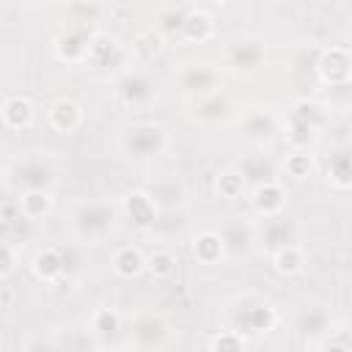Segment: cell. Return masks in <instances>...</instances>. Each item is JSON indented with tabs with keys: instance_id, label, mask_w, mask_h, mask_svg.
<instances>
[{
	"instance_id": "obj_6",
	"label": "cell",
	"mask_w": 352,
	"mask_h": 352,
	"mask_svg": "<svg viewBox=\"0 0 352 352\" xmlns=\"http://www.w3.org/2000/svg\"><path fill=\"white\" fill-rule=\"evenodd\" d=\"M126 336H129V341H132L135 349L154 352V349H162L165 346V341L170 336V327H168L165 316H160L154 311H138L135 316H129Z\"/></svg>"
},
{
	"instance_id": "obj_32",
	"label": "cell",
	"mask_w": 352,
	"mask_h": 352,
	"mask_svg": "<svg viewBox=\"0 0 352 352\" xmlns=\"http://www.w3.org/2000/svg\"><path fill=\"white\" fill-rule=\"evenodd\" d=\"M245 187H248V182H245L242 173L234 170V168L223 170V173L217 176V182H214V192H217L223 201H236V198H242Z\"/></svg>"
},
{
	"instance_id": "obj_1",
	"label": "cell",
	"mask_w": 352,
	"mask_h": 352,
	"mask_svg": "<svg viewBox=\"0 0 352 352\" xmlns=\"http://www.w3.org/2000/svg\"><path fill=\"white\" fill-rule=\"evenodd\" d=\"M226 322H228V330L239 333L242 338H261L275 330L278 308L272 300L256 292H242L226 305Z\"/></svg>"
},
{
	"instance_id": "obj_25",
	"label": "cell",
	"mask_w": 352,
	"mask_h": 352,
	"mask_svg": "<svg viewBox=\"0 0 352 352\" xmlns=\"http://www.w3.org/2000/svg\"><path fill=\"white\" fill-rule=\"evenodd\" d=\"M52 206H55L52 190H22L16 198V209L25 220H41L52 212Z\"/></svg>"
},
{
	"instance_id": "obj_27",
	"label": "cell",
	"mask_w": 352,
	"mask_h": 352,
	"mask_svg": "<svg viewBox=\"0 0 352 352\" xmlns=\"http://www.w3.org/2000/svg\"><path fill=\"white\" fill-rule=\"evenodd\" d=\"M121 324H124L121 314L116 308H110V305H99L91 314V319H88V330L96 338H113V336H118L121 333Z\"/></svg>"
},
{
	"instance_id": "obj_5",
	"label": "cell",
	"mask_w": 352,
	"mask_h": 352,
	"mask_svg": "<svg viewBox=\"0 0 352 352\" xmlns=\"http://www.w3.org/2000/svg\"><path fill=\"white\" fill-rule=\"evenodd\" d=\"M8 179L19 192L22 190H50L58 182V168H55L52 157L41 154V151H30L28 157H19L11 165Z\"/></svg>"
},
{
	"instance_id": "obj_2",
	"label": "cell",
	"mask_w": 352,
	"mask_h": 352,
	"mask_svg": "<svg viewBox=\"0 0 352 352\" xmlns=\"http://www.w3.org/2000/svg\"><path fill=\"white\" fill-rule=\"evenodd\" d=\"M69 226L80 242L85 245L102 242L118 226V206L110 198H82L74 204L69 214Z\"/></svg>"
},
{
	"instance_id": "obj_16",
	"label": "cell",
	"mask_w": 352,
	"mask_h": 352,
	"mask_svg": "<svg viewBox=\"0 0 352 352\" xmlns=\"http://www.w3.org/2000/svg\"><path fill=\"white\" fill-rule=\"evenodd\" d=\"M126 52H124V44L118 36L113 33H96L91 36V47H88V66L94 69H110V66H118L124 63Z\"/></svg>"
},
{
	"instance_id": "obj_44",
	"label": "cell",
	"mask_w": 352,
	"mask_h": 352,
	"mask_svg": "<svg viewBox=\"0 0 352 352\" xmlns=\"http://www.w3.org/2000/svg\"><path fill=\"white\" fill-rule=\"evenodd\" d=\"M16 352H25V349H16Z\"/></svg>"
},
{
	"instance_id": "obj_34",
	"label": "cell",
	"mask_w": 352,
	"mask_h": 352,
	"mask_svg": "<svg viewBox=\"0 0 352 352\" xmlns=\"http://www.w3.org/2000/svg\"><path fill=\"white\" fill-rule=\"evenodd\" d=\"M314 154L311 151H292V154H286V160H283V170H286V176H292L294 182H305L311 173H314Z\"/></svg>"
},
{
	"instance_id": "obj_10",
	"label": "cell",
	"mask_w": 352,
	"mask_h": 352,
	"mask_svg": "<svg viewBox=\"0 0 352 352\" xmlns=\"http://www.w3.org/2000/svg\"><path fill=\"white\" fill-rule=\"evenodd\" d=\"M292 327L305 344H319L333 330V316L322 302H305L294 311Z\"/></svg>"
},
{
	"instance_id": "obj_41",
	"label": "cell",
	"mask_w": 352,
	"mask_h": 352,
	"mask_svg": "<svg viewBox=\"0 0 352 352\" xmlns=\"http://www.w3.org/2000/svg\"><path fill=\"white\" fill-rule=\"evenodd\" d=\"M22 349H25V352H60V349H58L52 341H47L44 336H30Z\"/></svg>"
},
{
	"instance_id": "obj_33",
	"label": "cell",
	"mask_w": 352,
	"mask_h": 352,
	"mask_svg": "<svg viewBox=\"0 0 352 352\" xmlns=\"http://www.w3.org/2000/svg\"><path fill=\"white\" fill-rule=\"evenodd\" d=\"M206 349L209 352H248V338H242L239 333L223 327V330H217V333L209 336Z\"/></svg>"
},
{
	"instance_id": "obj_42",
	"label": "cell",
	"mask_w": 352,
	"mask_h": 352,
	"mask_svg": "<svg viewBox=\"0 0 352 352\" xmlns=\"http://www.w3.org/2000/svg\"><path fill=\"white\" fill-rule=\"evenodd\" d=\"M0 242H11V220L0 217Z\"/></svg>"
},
{
	"instance_id": "obj_29",
	"label": "cell",
	"mask_w": 352,
	"mask_h": 352,
	"mask_svg": "<svg viewBox=\"0 0 352 352\" xmlns=\"http://www.w3.org/2000/svg\"><path fill=\"white\" fill-rule=\"evenodd\" d=\"M327 184L338 192H346L352 187V165H349V151H336L327 162Z\"/></svg>"
},
{
	"instance_id": "obj_26",
	"label": "cell",
	"mask_w": 352,
	"mask_h": 352,
	"mask_svg": "<svg viewBox=\"0 0 352 352\" xmlns=\"http://www.w3.org/2000/svg\"><path fill=\"white\" fill-rule=\"evenodd\" d=\"M305 264H308V256H305V250L300 245H286V248H280V250L272 253V267L283 278L302 275L305 272Z\"/></svg>"
},
{
	"instance_id": "obj_28",
	"label": "cell",
	"mask_w": 352,
	"mask_h": 352,
	"mask_svg": "<svg viewBox=\"0 0 352 352\" xmlns=\"http://www.w3.org/2000/svg\"><path fill=\"white\" fill-rule=\"evenodd\" d=\"M283 135H286V140H289V146L294 151H308L314 146V140H316V124H308L302 118L289 116V121L283 126Z\"/></svg>"
},
{
	"instance_id": "obj_4",
	"label": "cell",
	"mask_w": 352,
	"mask_h": 352,
	"mask_svg": "<svg viewBox=\"0 0 352 352\" xmlns=\"http://www.w3.org/2000/svg\"><path fill=\"white\" fill-rule=\"evenodd\" d=\"M173 77H176L179 91L184 96H190L192 102L220 94V88H223V72L212 60H184Z\"/></svg>"
},
{
	"instance_id": "obj_9",
	"label": "cell",
	"mask_w": 352,
	"mask_h": 352,
	"mask_svg": "<svg viewBox=\"0 0 352 352\" xmlns=\"http://www.w3.org/2000/svg\"><path fill=\"white\" fill-rule=\"evenodd\" d=\"M316 77L330 85V88H346L349 80H352V55L346 47L341 44H333V47H324L316 58Z\"/></svg>"
},
{
	"instance_id": "obj_18",
	"label": "cell",
	"mask_w": 352,
	"mask_h": 352,
	"mask_svg": "<svg viewBox=\"0 0 352 352\" xmlns=\"http://www.w3.org/2000/svg\"><path fill=\"white\" fill-rule=\"evenodd\" d=\"M47 118H50V126H52V129H58V132H63V135H72V132H77V129L82 126L85 113H82V104H80L77 99L60 96V99H55V102L50 104Z\"/></svg>"
},
{
	"instance_id": "obj_17",
	"label": "cell",
	"mask_w": 352,
	"mask_h": 352,
	"mask_svg": "<svg viewBox=\"0 0 352 352\" xmlns=\"http://www.w3.org/2000/svg\"><path fill=\"white\" fill-rule=\"evenodd\" d=\"M88 47H91V36L80 28H72L66 33H60L55 41H52V50H55V58L60 63H85L88 60Z\"/></svg>"
},
{
	"instance_id": "obj_11",
	"label": "cell",
	"mask_w": 352,
	"mask_h": 352,
	"mask_svg": "<svg viewBox=\"0 0 352 352\" xmlns=\"http://www.w3.org/2000/svg\"><path fill=\"white\" fill-rule=\"evenodd\" d=\"M118 214H124L132 228H138V231H151L154 223H157V217H160V209H157V204H154V198H151L148 190L135 187V190H126V192L121 195Z\"/></svg>"
},
{
	"instance_id": "obj_14",
	"label": "cell",
	"mask_w": 352,
	"mask_h": 352,
	"mask_svg": "<svg viewBox=\"0 0 352 352\" xmlns=\"http://www.w3.org/2000/svg\"><path fill=\"white\" fill-rule=\"evenodd\" d=\"M289 204V190L280 182H261L250 190V209L258 217H278Z\"/></svg>"
},
{
	"instance_id": "obj_8",
	"label": "cell",
	"mask_w": 352,
	"mask_h": 352,
	"mask_svg": "<svg viewBox=\"0 0 352 352\" xmlns=\"http://www.w3.org/2000/svg\"><path fill=\"white\" fill-rule=\"evenodd\" d=\"M226 60L236 74H256L267 63V44L258 36H236L226 44Z\"/></svg>"
},
{
	"instance_id": "obj_7",
	"label": "cell",
	"mask_w": 352,
	"mask_h": 352,
	"mask_svg": "<svg viewBox=\"0 0 352 352\" xmlns=\"http://www.w3.org/2000/svg\"><path fill=\"white\" fill-rule=\"evenodd\" d=\"M116 96L129 110H143L157 96V82L146 69H126L116 80Z\"/></svg>"
},
{
	"instance_id": "obj_23",
	"label": "cell",
	"mask_w": 352,
	"mask_h": 352,
	"mask_svg": "<svg viewBox=\"0 0 352 352\" xmlns=\"http://www.w3.org/2000/svg\"><path fill=\"white\" fill-rule=\"evenodd\" d=\"M30 270H33V275H36L38 280H44V283H55V280H60V278H63V272H66L63 250H60V248H55V245L41 248V250L33 256Z\"/></svg>"
},
{
	"instance_id": "obj_36",
	"label": "cell",
	"mask_w": 352,
	"mask_h": 352,
	"mask_svg": "<svg viewBox=\"0 0 352 352\" xmlns=\"http://www.w3.org/2000/svg\"><path fill=\"white\" fill-rule=\"evenodd\" d=\"M162 47H165V38H162L157 30H146V33H140V36L135 38V44H132V50H135L143 60L157 58V55L162 52Z\"/></svg>"
},
{
	"instance_id": "obj_30",
	"label": "cell",
	"mask_w": 352,
	"mask_h": 352,
	"mask_svg": "<svg viewBox=\"0 0 352 352\" xmlns=\"http://www.w3.org/2000/svg\"><path fill=\"white\" fill-rule=\"evenodd\" d=\"M190 6H162L157 11V33L162 38H173V36H182V22H184V14H187Z\"/></svg>"
},
{
	"instance_id": "obj_15",
	"label": "cell",
	"mask_w": 352,
	"mask_h": 352,
	"mask_svg": "<svg viewBox=\"0 0 352 352\" xmlns=\"http://www.w3.org/2000/svg\"><path fill=\"white\" fill-rule=\"evenodd\" d=\"M220 239H223V248H226V256L231 258H239V256H248L256 245V236H253V223H248L245 217H231L226 220L220 228H217Z\"/></svg>"
},
{
	"instance_id": "obj_19",
	"label": "cell",
	"mask_w": 352,
	"mask_h": 352,
	"mask_svg": "<svg viewBox=\"0 0 352 352\" xmlns=\"http://www.w3.org/2000/svg\"><path fill=\"white\" fill-rule=\"evenodd\" d=\"M214 30H217L214 16L206 8H195V6L187 8L184 22H182V38L184 41H190V44H206L214 36Z\"/></svg>"
},
{
	"instance_id": "obj_38",
	"label": "cell",
	"mask_w": 352,
	"mask_h": 352,
	"mask_svg": "<svg viewBox=\"0 0 352 352\" xmlns=\"http://www.w3.org/2000/svg\"><path fill=\"white\" fill-rule=\"evenodd\" d=\"M316 352H352L349 346V336H346V327L341 324L338 330H330L322 341H319V349Z\"/></svg>"
},
{
	"instance_id": "obj_20",
	"label": "cell",
	"mask_w": 352,
	"mask_h": 352,
	"mask_svg": "<svg viewBox=\"0 0 352 352\" xmlns=\"http://www.w3.org/2000/svg\"><path fill=\"white\" fill-rule=\"evenodd\" d=\"M234 113V102L220 91V94H212V96H204V99H195L192 107H190V116L201 124H220L226 118H231Z\"/></svg>"
},
{
	"instance_id": "obj_37",
	"label": "cell",
	"mask_w": 352,
	"mask_h": 352,
	"mask_svg": "<svg viewBox=\"0 0 352 352\" xmlns=\"http://www.w3.org/2000/svg\"><path fill=\"white\" fill-rule=\"evenodd\" d=\"M239 173H242L245 182L253 179V176H258L256 184H261V182H272V168H270V162L264 160V154H253L250 160H245V165L239 168Z\"/></svg>"
},
{
	"instance_id": "obj_43",
	"label": "cell",
	"mask_w": 352,
	"mask_h": 352,
	"mask_svg": "<svg viewBox=\"0 0 352 352\" xmlns=\"http://www.w3.org/2000/svg\"><path fill=\"white\" fill-rule=\"evenodd\" d=\"M99 352H121V349H99Z\"/></svg>"
},
{
	"instance_id": "obj_35",
	"label": "cell",
	"mask_w": 352,
	"mask_h": 352,
	"mask_svg": "<svg viewBox=\"0 0 352 352\" xmlns=\"http://www.w3.org/2000/svg\"><path fill=\"white\" fill-rule=\"evenodd\" d=\"M176 270V256L168 248H157L146 256V272H151L154 278H170Z\"/></svg>"
},
{
	"instance_id": "obj_31",
	"label": "cell",
	"mask_w": 352,
	"mask_h": 352,
	"mask_svg": "<svg viewBox=\"0 0 352 352\" xmlns=\"http://www.w3.org/2000/svg\"><path fill=\"white\" fill-rule=\"evenodd\" d=\"M148 192H151V198H154V204H157L160 212L162 209H176L184 201V187L176 179H165V182L154 184V190H148Z\"/></svg>"
},
{
	"instance_id": "obj_13",
	"label": "cell",
	"mask_w": 352,
	"mask_h": 352,
	"mask_svg": "<svg viewBox=\"0 0 352 352\" xmlns=\"http://www.w3.org/2000/svg\"><path fill=\"white\" fill-rule=\"evenodd\" d=\"M239 129L245 132V138H250L253 143H270L275 140L283 126H280V118L270 110V107H248L239 118Z\"/></svg>"
},
{
	"instance_id": "obj_24",
	"label": "cell",
	"mask_w": 352,
	"mask_h": 352,
	"mask_svg": "<svg viewBox=\"0 0 352 352\" xmlns=\"http://www.w3.org/2000/svg\"><path fill=\"white\" fill-rule=\"evenodd\" d=\"M110 267H113V272H116L118 278L132 280V278H140V275L146 272V256H143V250L135 248V245H121V248L113 253Z\"/></svg>"
},
{
	"instance_id": "obj_39",
	"label": "cell",
	"mask_w": 352,
	"mask_h": 352,
	"mask_svg": "<svg viewBox=\"0 0 352 352\" xmlns=\"http://www.w3.org/2000/svg\"><path fill=\"white\" fill-rule=\"evenodd\" d=\"M292 116H294V118H302V121H308V124H316V126H319V118H322V110H319V104H316V102H308V99H300V102L294 104V110H292Z\"/></svg>"
},
{
	"instance_id": "obj_21",
	"label": "cell",
	"mask_w": 352,
	"mask_h": 352,
	"mask_svg": "<svg viewBox=\"0 0 352 352\" xmlns=\"http://www.w3.org/2000/svg\"><path fill=\"white\" fill-rule=\"evenodd\" d=\"M33 118H36V104L28 99V96H22V94H16V96H8L6 102H3V107H0V121H3V126H8V129H28L30 124H33Z\"/></svg>"
},
{
	"instance_id": "obj_3",
	"label": "cell",
	"mask_w": 352,
	"mask_h": 352,
	"mask_svg": "<svg viewBox=\"0 0 352 352\" xmlns=\"http://www.w3.org/2000/svg\"><path fill=\"white\" fill-rule=\"evenodd\" d=\"M121 151L135 160V162H151L157 157H162L170 146V132L157 124V121H143V124H132L121 132L118 140Z\"/></svg>"
},
{
	"instance_id": "obj_40",
	"label": "cell",
	"mask_w": 352,
	"mask_h": 352,
	"mask_svg": "<svg viewBox=\"0 0 352 352\" xmlns=\"http://www.w3.org/2000/svg\"><path fill=\"white\" fill-rule=\"evenodd\" d=\"M16 270V250L11 242H0V278L11 275Z\"/></svg>"
},
{
	"instance_id": "obj_12",
	"label": "cell",
	"mask_w": 352,
	"mask_h": 352,
	"mask_svg": "<svg viewBox=\"0 0 352 352\" xmlns=\"http://www.w3.org/2000/svg\"><path fill=\"white\" fill-rule=\"evenodd\" d=\"M253 236L256 242L264 248V253H275L286 245H297V226L292 217H261V223L253 226Z\"/></svg>"
},
{
	"instance_id": "obj_22",
	"label": "cell",
	"mask_w": 352,
	"mask_h": 352,
	"mask_svg": "<svg viewBox=\"0 0 352 352\" xmlns=\"http://www.w3.org/2000/svg\"><path fill=\"white\" fill-rule=\"evenodd\" d=\"M190 253H192V258H195L198 264H206V267L220 264V261L226 258L223 239H220V234H217V231H212V228L198 231V234L190 239Z\"/></svg>"
}]
</instances>
